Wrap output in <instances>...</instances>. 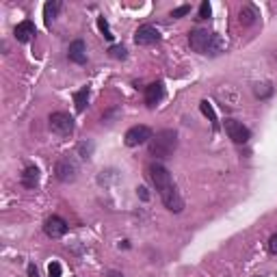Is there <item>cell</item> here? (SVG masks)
Instances as JSON below:
<instances>
[{
    "instance_id": "obj_12",
    "label": "cell",
    "mask_w": 277,
    "mask_h": 277,
    "mask_svg": "<svg viewBox=\"0 0 277 277\" xmlns=\"http://www.w3.org/2000/svg\"><path fill=\"white\" fill-rule=\"evenodd\" d=\"M35 33H37V28H35V24L30 22V20H24V22H20V24L15 26V30H13V35H15V39H17L20 44L30 42V39L35 37Z\"/></svg>"
},
{
    "instance_id": "obj_21",
    "label": "cell",
    "mask_w": 277,
    "mask_h": 277,
    "mask_svg": "<svg viewBox=\"0 0 277 277\" xmlns=\"http://www.w3.org/2000/svg\"><path fill=\"white\" fill-rule=\"evenodd\" d=\"M208 17H210V3L208 0H204V3L199 5V13H197L195 20H208Z\"/></svg>"
},
{
    "instance_id": "obj_19",
    "label": "cell",
    "mask_w": 277,
    "mask_h": 277,
    "mask_svg": "<svg viewBox=\"0 0 277 277\" xmlns=\"http://www.w3.org/2000/svg\"><path fill=\"white\" fill-rule=\"evenodd\" d=\"M108 54H110L113 59H121V61H124V59L128 57V50H126L124 46H110V48H108Z\"/></svg>"
},
{
    "instance_id": "obj_11",
    "label": "cell",
    "mask_w": 277,
    "mask_h": 277,
    "mask_svg": "<svg viewBox=\"0 0 277 277\" xmlns=\"http://www.w3.org/2000/svg\"><path fill=\"white\" fill-rule=\"evenodd\" d=\"M162 96H165V85L160 83H152V85H147L145 87V104L150 106V108H154L158 104V102L162 100Z\"/></svg>"
},
{
    "instance_id": "obj_16",
    "label": "cell",
    "mask_w": 277,
    "mask_h": 277,
    "mask_svg": "<svg viewBox=\"0 0 277 277\" xmlns=\"http://www.w3.org/2000/svg\"><path fill=\"white\" fill-rule=\"evenodd\" d=\"M87 100H89V87H83V89H80L78 94L74 96V104H76V110H78V113L85 110Z\"/></svg>"
},
{
    "instance_id": "obj_18",
    "label": "cell",
    "mask_w": 277,
    "mask_h": 277,
    "mask_svg": "<svg viewBox=\"0 0 277 277\" xmlns=\"http://www.w3.org/2000/svg\"><path fill=\"white\" fill-rule=\"evenodd\" d=\"M78 154H80V158H91V154H94V143L91 141L78 143Z\"/></svg>"
},
{
    "instance_id": "obj_23",
    "label": "cell",
    "mask_w": 277,
    "mask_h": 277,
    "mask_svg": "<svg viewBox=\"0 0 277 277\" xmlns=\"http://www.w3.org/2000/svg\"><path fill=\"white\" fill-rule=\"evenodd\" d=\"M189 11H191V7H189V5H182V7H178V9H173L171 17H182V15H187Z\"/></svg>"
},
{
    "instance_id": "obj_1",
    "label": "cell",
    "mask_w": 277,
    "mask_h": 277,
    "mask_svg": "<svg viewBox=\"0 0 277 277\" xmlns=\"http://www.w3.org/2000/svg\"><path fill=\"white\" fill-rule=\"evenodd\" d=\"M147 171H150V178L154 182V187H156L162 204H165V208L169 212H176V214L182 212L184 201H182L180 193H178V187L173 184V178H171L169 169L165 165H160V162H152V165L147 167Z\"/></svg>"
},
{
    "instance_id": "obj_9",
    "label": "cell",
    "mask_w": 277,
    "mask_h": 277,
    "mask_svg": "<svg viewBox=\"0 0 277 277\" xmlns=\"http://www.w3.org/2000/svg\"><path fill=\"white\" fill-rule=\"evenodd\" d=\"M44 232L50 236V238H61V236L67 234V221L61 219V217H57V214H52V217L46 219Z\"/></svg>"
},
{
    "instance_id": "obj_13",
    "label": "cell",
    "mask_w": 277,
    "mask_h": 277,
    "mask_svg": "<svg viewBox=\"0 0 277 277\" xmlns=\"http://www.w3.org/2000/svg\"><path fill=\"white\" fill-rule=\"evenodd\" d=\"M20 182H22V187L24 189H37V184H39V169L35 165H28L24 171H22V176H20Z\"/></svg>"
},
{
    "instance_id": "obj_27",
    "label": "cell",
    "mask_w": 277,
    "mask_h": 277,
    "mask_svg": "<svg viewBox=\"0 0 277 277\" xmlns=\"http://www.w3.org/2000/svg\"><path fill=\"white\" fill-rule=\"evenodd\" d=\"M28 277H39L37 269H35V264H28Z\"/></svg>"
},
{
    "instance_id": "obj_2",
    "label": "cell",
    "mask_w": 277,
    "mask_h": 277,
    "mask_svg": "<svg viewBox=\"0 0 277 277\" xmlns=\"http://www.w3.org/2000/svg\"><path fill=\"white\" fill-rule=\"evenodd\" d=\"M189 46L195 50L197 54H208V57H219L225 52V42L221 35L217 33H208L204 28H195L189 33Z\"/></svg>"
},
{
    "instance_id": "obj_26",
    "label": "cell",
    "mask_w": 277,
    "mask_h": 277,
    "mask_svg": "<svg viewBox=\"0 0 277 277\" xmlns=\"http://www.w3.org/2000/svg\"><path fill=\"white\" fill-rule=\"evenodd\" d=\"M137 193H139V197H141V199H145V201L150 199V195H147V189H145V187H139Z\"/></svg>"
},
{
    "instance_id": "obj_28",
    "label": "cell",
    "mask_w": 277,
    "mask_h": 277,
    "mask_svg": "<svg viewBox=\"0 0 277 277\" xmlns=\"http://www.w3.org/2000/svg\"><path fill=\"white\" fill-rule=\"evenodd\" d=\"M106 277H124V275H121L119 271H108V275Z\"/></svg>"
},
{
    "instance_id": "obj_4",
    "label": "cell",
    "mask_w": 277,
    "mask_h": 277,
    "mask_svg": "<svg viewBox=\"0 0 277 277\" xmlns=\"http://www.w3.org/2000/svg\"><path fill=\"white\" fill-rule=\"evenodd\" d=\"M48 124H50V130L59 137H69L71 132H74V119L63 110L52 113V115L48 117Z\"/></svg>"
},
{
    "instance_id": "obj_6",
    "label": "cell",
    "mask_w": 277,
    "mask_h": 277,
    "mask_svg": "<svg viewBox=\"0 0 277 277\" xmlns=\"http://www.w3.org/2000/svg\"><path fill=\"white\" fill-rule=\"evenodd\" d=\"M54 176L57 180L61 182H74L76 176H78V165H76V160L74 158H69V156H63L57 165H54Z\"/></svg>"
},
{
    "instance_id": "obj_14",
    "label": "cell",
    "mask_w": 277,
    "mask_h": 277,
    "mask_svg": "<svg viewBox=\"0 0 277 277\" xmlns=\"http://www.w3.org/2000/svg\"><path fill=\"white\" fill-rule=\"evenodd\" d=\"M255 20H258V9L251 7V5H245L241 11H238V22L243 26H251Z\"/></svg>"
},
{
    "instance_id": "obj_5",
    "label": "cell",
    "mask_w": 277,
    "mask_h": 277,
    "mask_svg": "<svg viewBox=\"0 0 277 277\" xmlns=\"http://www.w3.org/2000/svg\"><path fill=\"white\" fill-rule=\"evenodd\" d=\"M223 128H225V135H228L236 145H245L249 139H251V132L249 128L243 124L238 119H225L223 121Z\"/></svg>"
},
{
    "instance_id": "obj_7",
    "label": "cell",
    "mask_w": 277,
    "mask_h": 277,
    "mask_svg": "<svg viewBox=\"0 0 277 277\" xmlns=\"http://www.w3.org/2000/svg\"><path fill=\"white\" fill-rule=\"evenodd\" d=\"M152 130L147 128V126H132L128 132H126V137H124V141H126V145L128 147H137V145H143V143H147V141H152Z\"/></svg>"
},
{
    "instance_id": "obj_10",
    "label": "cell",
    "mask_w": 277,
    "mask_h": 277,
    "mask_svg": "<svg viewBox=\"0 0 277 277\" xmlns=\"http://www.w3.org/2000/svg\"><path fill=\"white\" fill-rule=\"evenodd\" d=\"M67 57H69L71 63H76V65H85L87 63V46H85L83 39H74V42L69 44Z\"/></svg>"
},
{
    "instance_id": "obj_24",
    "label": "cell",
    "mask_w": 277,
    "mask_h": 277,
    "mask_svg": "<svg viewBox=\"0 0 277 277\" xmlns=\"http://www.w3.org/2000/svg\"><path fill=\"white\" fill-rule=\"evenodd\" d=\"M48 277H61V264L59 262H52L48 266Z\"/></svg>"
},
{
    "instance_id": "obj_8",
    "label": "cell",
    "mask_w": 277,
    "mask_h": 277,
    "mask_svg": "<svg viewBox=\"0 0 277 277\" xmlns=\"http://www.w3.org/2000/svg\"><path fill=\"white\" fill-rule=\"evenodd\" d=\"M158 39H160L158 28H154L152 24L139 26L137 33H135V44H137V46H152V44H156Z\"/></svg>"
},
{
    "instance_id": "obj_22",
    "label": "cell",
    "mask_w": 277,
    "mask_h": 277,
    "mask_svg": "<svg viewBox=\"0 0 277 277\" xmlns=\"http://www.w3.org/2000/svg\"><path fill=\"white\" fill-rule=\"evenodd\" d=\"M98 26H100V30H102V35H104V37L108 39V42H110V39H113V33H110L108 22H106L104 17H98Z\"/></svg>"
},
{
    "instance_id": "obj_3",
    "label": "cell",
    "mask_w": 277,
    "mask_h": 277,
    "mask_svg": "<svg viewBox=\"0 0 277 277\" xmlns=\"http://www.w3.org/2000/svg\"><path fill=\"white\" fill-rule=\"evenodd\" d=\"M178 147V132L176 130H160L156 137H152L150 141V154L154 158L165 160L169 158Z\"/></svg>"
},
{
    "instance_id": "obj_17",
    "label": "cell",
    "mask_w": 277,
    "mask_h": 277,
    "mask_svg": "<svg viewBox=\"0 0 277 277\" xmlns=\"http://www.w3.org/2000/svg\"><path fill=\"white\" fill-rule=\"evenodd\" d=\"M199 108H201V113H204V115H206L210 121H212V128L214 130H217L219 128V121H217V115H214V110H212V106L208 104V100H204L201 102V104H199Z\"/></svg>"
},
{
    "instance_id": "obj_15",
    "label": "cell",
    "mask_w": 277,
    "mask_h": 277,
    "mask_svg": "<svg viewBox=\"0 0 277 277\" xmlns=\"http://www.w3.org/2000/svg\"><path fill=\"white\" fill-rule=\"evenodd\" d=\"M61 11V3L59 0H52V3H46L44 7V17H46V24H50L52 20L57 17V13Z\"/></svg>"
},
{
    "instance_id": "obj_20",
    "label": "cell",
    "mask_w": 277,
    "mask_h": 277,
    "mask_svg": "<svg viewBox=\"0 0 277 277\" xmlns=\"http://www.w3.org/2000/svg\"><path fill=\"white\" fill-rule=\"evenodd\" d=\"M253 91H255V96H258V98H269L273 94V87L269 83H262V85H255Z\"/></svg>"
},
{
    "instance_id": "obj_25",
    "label": "cell",
    "mask_w": 277,
    "mask_h": 277,
    "mask_svg": "<svg viewBox=\"0 0 277 277\" xmlns=\"http://www.w3.org/2000/svg\"><path fill=\"white\" fill-rule=\"evenodd\" d=\"M269 251H271L273 255H277V234H273L271 238H269Z\"/></svg>"
}]
</instances>
